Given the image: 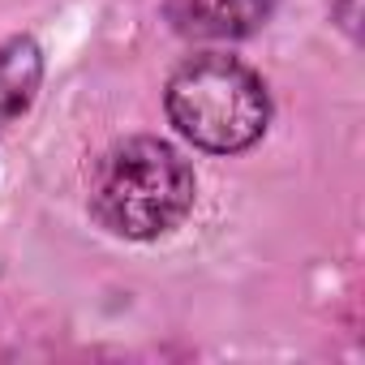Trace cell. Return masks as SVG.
I'll return each instance as SVG.
<instances>
[{"instance_id":"cell-4","label":"cell","mask_w":365,"mask_h":365,"mask_svg":"<svg viewBox=\"0 0 365 365\" xmlns=\"http://www.w3.org/2000/svg\"><path fill=\"white\" fill-rule=\"evenodd\" d=\"M43 82V52L31 35H14L0 43V129L14 125Z\"/></svg>"},{"instance_id":"cell-3","label":"cell","mask_w":365,"mask_h":365,"mask_svg":"<svg viewBox=\"0 0 365 365\" xmlns=\"http://www.w3.org/2000/svg\"><path fill=\"white\" fill-rule=\"evenodd\" d=\"M275 9V0H163V14L185 39H245Z\"/></svg>"},{"instance_id":"cell-2","label":"cell","mask_w":365,"mask_h":365,"mask_svg":"<svg viewBox=\"0 0 365 365\" xmlns=\"http://www.w3.org/2000/svg\"><path fill=\"white\" fill-rule=\"evenodd\" d=\"M163 103L180 138L215 155L254 146L271 120V99L262 78L237 56H220V52L190 56L168 78Z\"/></svg>"},{"instance_id":"cell-1","label":"cell","mask_w":365,"mask_h":365,"mask_svg":"<svg viewBox=\"0 0 365 365\" xmlns=\"http://www.w3.org/2000/svg\"><path fill=\"white\" fill-rule=\"evenodd\" d=\"M194 207V172L159 138H125L91 172V211L125 241H155Z\"/></svg>"}]
</instances>
